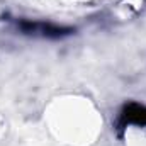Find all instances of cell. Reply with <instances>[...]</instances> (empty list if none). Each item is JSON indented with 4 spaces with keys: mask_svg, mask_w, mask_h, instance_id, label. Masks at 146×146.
Segmentation results:
<instances>
[{
    "mask_svg": "<svg viewBox=\"0 0 146 146\" xmlns=\"http://www.w3.org/2000/svg\"><path fill=\"white\" fill-rule=\"evenodd\" d=\"M146 124V107L129 104L122 110V124Z\"/></svg>",
    "mask_w": 146,
    "mask_h": 146,
    "instance_id": "obj_2",
    "label": "cell"
},
{
    "mask_svg": "<svg viewBox=\"0 0 146 146\" xmlns=\"http://www.w3.org/2000/svg\"><path fill=\"white\" fill-rule=\"evenodd\" d=\"M19 29L24 34H34V36L53 37V39L68 36L73 33V29H70V27H60V26H53V24H46V22H31V21L19 22Z\"/></svg>",
    "mask_w": 146,
    "mask_h": 146,
    "instance_id": "obj_1",
    "label": "cell"
}]
</instances>
